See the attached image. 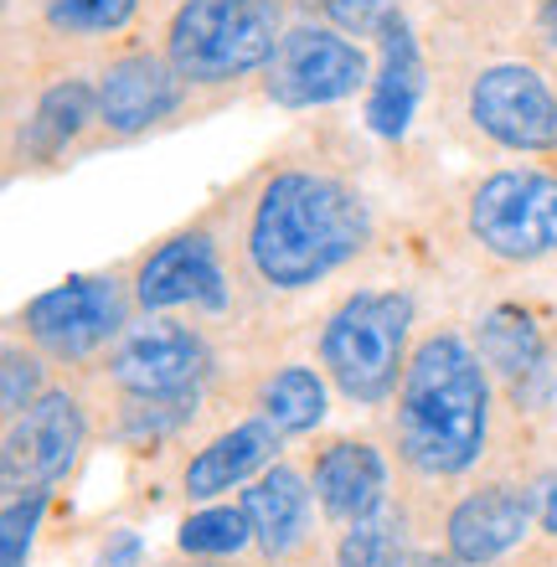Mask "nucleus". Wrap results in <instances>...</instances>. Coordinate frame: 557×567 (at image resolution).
I'll use <instances>...</instances> for the list:
<instances>
[{
    "label": "nucleus",
    "instance_id": "1",
    "mask_svg": "<svg viewBox=\"0 0 557 567\" xmlns=\"http://www.w3.org/2000/svg\"><path fill=\"white\" fill-rule=\"evenodd\" d=\"M372 238V212L347 181L285 171L264 186L248 223V258L274 289H305L357 258Z\"/></svg>",
    "mask_w": 557,
    "mask_h": 567
},
{
    "label": "nucleus",
    "instance_id": "2",
    "mask_svg": "<svg viewBox=\"0 0 557 567\" xmlns=\"http://www.w3.org/2000/svg\"><path fill=\"white\" fill-rule=\"evenodd\" d=\"M491 429V382L481 357L454 330L413 351L398 392V449L419 475H465Z\"/></svg>",
    "mask_w": 557,
    "mask_h": 567
},
{
    "label": "nucleus",
    "instance_id": "3",
    "mask_svg": "<svg viewBox=\"0 0 557 567\" xmlns=\"http://www.w3.org/2000/svg\"><path fill=\"white\" fill-rule=\"evenodd\" d=\"M285 42V0H182L171 16V68L186 83H233L269 68Z\"/></svg>",
    "mask_w": 557,
    "mask_h": 567
},
{
    "label": "nucleus",
    "instance_id": "4",
    "mask_svg": "<svg viewBox=\"0 0 557 567\" xmlns=\"http://www.w3.org/2000/svg\"><path fill=\"white\" fill-rule=\"evenodd\" d=\"M408 320H413V299L398 289H362L331 315L320 336V361L351 403H382L398 388V372H408Z\"/></svg>",
    "mask_w": 557,
    "mask_h": 567
},
{
    "label": "nucleus",
    "instance_id": "5",
    "mask_svg": "<svg viewBox=\"0 0 557 567\" xmlns=\"http://www.w3.org/2000/svg\"><path fill=\"white\" fill-rule=\"evenodd\" d=\"M470 233L485 254L506 264L557 254V176L543 171H501L470 196Z\"/></svg>",
    "mask_w": 557,
    "mask_h": 567
},
{
    "label": "nucleus",
    "instance_id": "6",
    "mask_svg": "<svg viewBox=\"0 0 557 567\" xmlns=\"http://www.w3.org/2000/svg\"><path fill=\"white\" fill-rule=\"evenodd\" d=\"M367 83V52L347 37H336L326 27H295L285 31V42L269 62V89L274 104L285 109H316V104H336Z\"/></svg>",
    "mask_w": 557,
    "mask_h": 567
},
{
    "label": "nucleus",
    "instance_id": "7",
    "mask_svg": "<svg viewBox=\"0 0 557 567\" xmlns=\"http://www.w3.org/2000/svg\"><path fill=\"white\" fill-rule=\"evenodd\" d=\"M83 439H89L83 408H78L68 392H42V398H37L21 419H11V429H6V444H0V485L11 495L47 491L52 480H62L73 470Z\"/></svg>",
    "mask_w": 557,
    "mask_h": 567
},
{
    "label": "nucleus",
    "instance_id": "8",
    "mask_svg": "<svg viewBox=\"0 0 557 567\" xmlns=\"http://www.w3.org/2000/svg\"><path fill=\"white\" fill-rule=\"evenodd\" d=\"M109 372L135 403H176V398H196V388L207 382L212 351L196 330L151 320V326L124 336Z\"/></svg>",
    "mask_w": 557,
    "mask_h": 567
},
{
    "label": "nucleus",
    "instance_id": "9",
    "mask_svg": "<svg viewBox=\"0 0 557 567\" xmlns=\"http://www.w3.org/2000/svg\"><path fill=\"white\" fill-rule=\"evenodd\" d=\"M470 120L506 150H553L557 145V99L522 62H496L470 83Z\"/></svg>",
    "mask_w": 557,
    "mask_h": 567
},
{
    "label": "nucleus",
    "instance_id": "10",
    "mask_svg": "<svg viewBox=\"0 0 557 567\" xmlns=\"http://www.w3.org/2000/svg\"><path fill=\"white\" fill-rule=\"evenodd\" d=\"M124 326V299L114 279H68L27 305L31 341L52 357H89Z\"/></svg>",
    "mask_w": 557,
    "mask_h": 567
},
{
    "label": "nucleus",
    "instance_id": "11",
    "mask_svg": "<svg viewBox=\"0 0 557 567\" xmlns=\"http://www.w3.org/2000/svg\"><path fill=\"white\" fill-rule=\"evenodd\" d=\"M135 295L145 310H176V305H202V310H223L227 284L217 269V248L207 233H182L166 248H155L140 264Z\"/></svg>",
    "mask_w": 557,
    "mask_h": 567
},
{
    "label": "nucleus",
    "instance_id": "12",
    "mask_svg": "<svg viewBox=\"0 0 557 567\" xmlns=\"http://www.w3.org/2000/svg\"><path fill=\"white\" fill-rule=\"evenodd\" d=\"M377 42H382V68H377L372 93H367V130L382 140H403L408 124H413V109L423 99V78H429L423 73V52L403 11L382 16Z\"/></svg>",
    "mask_w": 557,
    "mask_h": 567
},
{
    "label": "nucleus",
    "instance_id": "13",
    "mask_svg": "<svg viewBox=\"0 0 557 567\" xmlns=\"http://www.w3.org/2000/svg\"><path fill=\"white\" fill-rule=\"evenodd\" d=\"M532 495L516 485H485V491L465 495L450 511V557L465 567H485L506 557L532 526Z\"/></svg>",
    "mask_w": 557,
    "mask_h": 567
},
{
    "label": "nucleus",
    "instance_id": "14",
    "mask_svg": "<svg viewBox=\"0 0 557 567\" xmlns=\"http://www.w3.org/2000/svg\"><path fill=\"white\" fill-rule=\"evenodd\" d=\"M182 83L186 78L171 68V58H120L99 83V120L114 135H140L182 104Z\"/></svg>",
    "mask_w": 557,
    "mask_h": 567
},
{
    "label": "nucleus",
    "instance_id": "15",
    "mask_svg": "<svg viewBox=\"0 0 557 567\" xmlns=\"http://www.w3.org/2000/svg\"><path fill=\"white\" fill-rule=\"evenodd\" d=\"M382 491H388V464L372 444H331L316 460V495L331 522H362L382 506Z\"/></svg>",
    "mask_w": 557,
    "mask_h": 567
},
{
    "label": "nucleus",
    "instance_id": "16",
    "mask_svg": "<svg viewBox=\"0 0 557 567\" xmlns=\"http://www.w3.org/2000/svg\"><path fill=\"white\" fill-rule=\"evenodd\" d=\"M243 516L254 526V542L264 557H289L310 532V491L289 464H274L243 495Z\"/></svg>",
    "mask_w": 557,
    "mask_h": 567
},
{
    "label": "nucleus",
    "instance_id": "17",
    "mask_svg": "<svg viewBox=\"0 0 557 567\" xmlns=\"http://www.w3.org/2000/svg\"><path fill=\"white\" fill-rule=\"evenodd\" d=\"M274 449H279V429L264 419L217 433V439L186 464V495H192V501H212V495L233 491V485H243V480L258 475V470L274 460Z\"/></svg>",
    "mask_w": 557,
    "mask_h": 567
},
{
    "label": "nucleus",
    "instance_id": "18",
    "mask_svg": "<svg viewBox=\"0 0 557 567\" xmlns=\"http://www.w3.org/2000/svg\"><path fill=\"white\" fill-rule=\"evenodd\" d=\"M481 361H485V367H496V372L512 382L516 398H543V392H547L543 330L532 326V315L516 310V305H501V310L485 315V326H481Z\"/></svg>",
    "mask_w": 557,
    "mask_h": 567
},
{
    "label": "nucleus",
    "instance_id": "19",
    "mask_svg": "<svg viewBox=\"0 0 557 567\" xmlns=\"http://www.w3.org/2000/svg\"><path fill=\"white\" fill-rule=\"evenodd\" d=\"M99 120V89H89L83 78H68V83H52V89L37 99L27 130H21V155L31 161H52L68 150V140L83 135V124Z\"/></svg>",
    "mask_w": 557,
    "mask_h": 567
},
{
    "label": "nucleus",
    "instance_id": "20",
    "mask_svg": "<svg viewBox=\"0 0 557 567\" xmlns=\"http://www.w3.org/2000/svg\"><path fill=\"white\" fill-rule=\"evenodd\" d=\"M258 419L279 433H310L326 419V382L310 367H285L258 388Z\"/></svg>",
    "mask_w": 557,
    "mask_h": 567
},
{
    "label": "nucleus",
    "instance_id": "21",
    "mask_svg": "<svg viewBox=\"0 0 557 567\" xmlns=\"http://www.w3.org/2000/svg\"><path fill=\"white\" fill-rule=\"evenodd\" d=\"M336 567H413L398 516L388 506H377L372 516L351 522L347 537H341V553H336Z\"/></svg>",
    "mask_w": 557,
    "mask_h": 567
},
{
    "label": "nucleus",
    "instance_id": "22",
    "mask_svg": "<svg viewBox=\"0 0 557 567\" xmlns=\"http://www.w3.org/2000/svg\"><path fill=\"white\" fill-rule=\"evenodd\" d=\"M254 542V526L243 516V506H207L186 516L182 532H176V547L186 557H233Z\"/></svg>",
    "mask_w": 557,
    "mask_h": 567
},
{
    "label": "nucleus",
    "instance_id": "23",
    "mask_svg": "<svg viewBox=\"0 0 557 567\" xmlns=\"http://www.w3.org/2000/svg\"><path fill=\"white\" fill-rule=\"evenodd\" d=\"M140 0H47V27L73 31V37H99L135 21Z\"/></svg>",
    "mask_w": 557,
    "mask_h": 567
},
{
    "label": "nucleus",
    "instance_id": "24",
    "mask_svg": "<svg viewBox=\"0 0 557 567\" xmlns=\"http://www.w3.org/2000/svg\"><path fill=\"white\" fill-rule=\"evenodd\" d=\"M42 511H47V491L11 495V506L0 516V567H27L37 526H42Z\"/></svg>",
    "mask_w": 557,
    "mask_h": 567
},
{
    "label": "nucleus",
    "instance_id": "25",
    "mask_svg": "<svg viewBox=\"0 0 557 567\" xmlns=\"http://www.w3.org/2000/svg\"><path fill=\"white\" fill-rule=\"evenodd\" d=\"M37 398H42V367L21 357V351H6V367H0V408H6V419H21Z\"/></svg>",
    "mask_w": 557,
    "mask_h": 567
},
{
    "label": "nucleus",
    "instance_id": "26",
    "mask_svg": "<svg viewBox=\"0 0 557 567\" xmlns=\"http://www.w3.org/2000/svg\"><path fill=\"white\" fill-rule=\"evenodd\" d=\"M326 6V16H331L341 31H357V37H367V31L382 27V16L392 11V0H320Z\"/></svg>",
    "mask_w": 557,
    "mask_h": 567
},
{
    "label": "nucleus",
    "instance_id": "27",
    "mask_svg": "<svg viewBox=\"0 0 557 567\" xmlns=\"http://www.w3.org/2000/svg\"><path fill=\"white\" fill-rule=\"evenodd\" d=\"M99 567H140V537L135 532H109Z\"/></svg>",
    "mask_w": 557,
    "mask_h": 567
},
{
    "label": "nucleus",
    "instance_id": "28",
    "mask_svg": "<svg viewBox=\"0 0 557 567\" xmlns=\"http://www.w3.org/2000/svg\"><path fill=\"white\" fill-rule=\"evenodd\" d=\"M537 516H543V532L557 537V475L543 485V501H537Z\"/></svg>",
    "mask_w": 557,
    "mask_h": 567
},
{
    "label": "nucleus",
    "instance_id": "29",
    "mask_svg": "<svg viewBox=\"0 0 557 567\" xmlns=\"http://www.w3.org/2000/svg\"><path fill=\"white\" fill-rule=\"evenodd\" d=\"M543 27H547V37L557 42V0H547V16H543Z\"/></svg>",
    "mask_w": 557,
    "mask_h": 567
},
{
    "label": "nucleus",
    "instance_id": "30",
    "mask_svg": "<svg viewBox=\"0 0 557 567\" xmlns=\"http://www.w3.org/2000/svg\"><path fill=\"white\" fill-rule=\"evenodd\" d=\"M413 567H465V563H454V557H450V563H439V557H419Z\"/></svg>",
    "mask_w": 557,
    "mask_h": 567
}]
</instances>
